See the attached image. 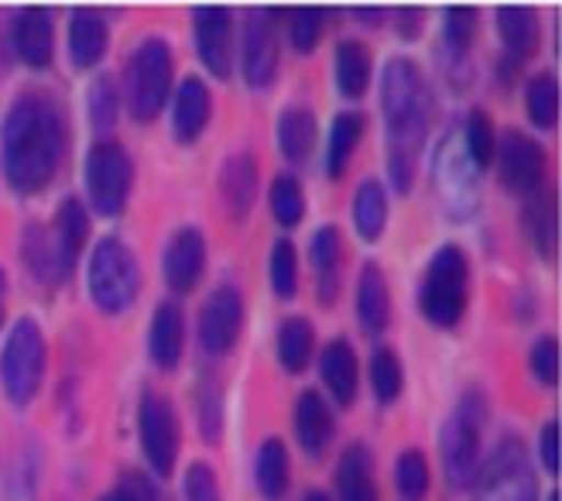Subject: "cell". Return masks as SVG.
Masks as SVG:
<instances>
[{
    "mask_svg": "<svg viewBox=\"0 0 562 501\" xmlns=\"http://www.w3.org/2000/svg\"><path fill=\"white\" fill-rule=\"evenodd\" d=\"M66 152V124L45 93L14 100L4 127V169L21 197L45 189Z\"/></svg>",
    "mask_w": 562,
    "mask_h": 501,
    "instance_id": "cell-1",
    "label": "cell"
},
{
    "mask_svg": "<svg viewBox=\"0 0 562 501\" xmlns=\"http://www.w3.org/2000/svg\"><path fill=\"white\" fill-rule=\"evenodd\" d=\"M381 107L387 121V172L395 192H408L429 131V90L412 59H391L384 66Z\"/></svg>",
    "mask_w": 562,
    "mask_h": 501,
    "instance_id": "cell-2",
    "label": "cell"
},
{
    "mask_svg": "<svg viewBox=\"0 0 562 501\" xmlns=\"http://www.w3.org/2000/svg\"><path fill=\"white\" fill-rule=\"evenodd\" d=\"M470 299V265L460 244H442L429 268H426V282L418 292V305L426 313L429 323L436 326H457Z\"/></svg>",
    "mask_w": 562,
    "mask_h": 501,
    "instance_id": "cell-3",
    "label": "cell"
},
{
    "mask_svg": "<svg viewBox=\"0 0 562 501\" xmlns=\"http://www.w3.org/2000/svg\"><path fill=\"white\" fill-rule=\"evenodd\" d=\"M45 378V337L35 320H18L0 350V385L14 405L38 396Z\"/></svg>",
    "mask_w": 562,
    "mask_h": 501,
    "instance_id": "cell-4",
    "label": "cell"
},
{
    "mask_svg": "<svg viewBox=\"0 0 562 501\" xmlns=\"http://www.w3.org/2000/svg\"><path fill=\"white\" fill-rule=\"evenodd\" d=\"M140 271L131 247L117 237H103L90 258V296L103 313H124L137 299Z\"/></svg>",
    "mask_w": 562,
    "mask_h": 501,
    "instance_id": "cell-5",
    "label": "cell"
},
{
    "mask_svg": "<svg viewBox=\"0 0 562 501\" xmlns=\"http://www.w3.org/2000/svg\"><path fill=\"white\" fill-rule=\"evenodd\" d=\"M172 90V48L161 38H145L127 66V100H131V114L137 121H151L158 118V110L168 100Z\"/></svg>",
    "mask_w": 562,
    "mask_h": 501,
    "instance_id": "cell-6",
    "label": "cell"
},
{
    "mask_svg": "<svg viewBox=\"0 0 562 501\" xmlns=\"http://www.w3.org/2000/svg\"><path fill=\"white\" fill-rule=\"evenodd\" d=\"M134 165L124 145L97 142L87 155V192L103 216H117L131 197Z\"/></svg>",
    "mask_w": 562,
    "mask_h": 501,
    "instance_id": "cell-7",
    "label": "cell"
},
{
    "mask_svg": "<svg viewBox=\"0 0 562 501\" xmlns=\"http://www.w3.org/2000/svg\"><path fill=\"white\" fill-rule=\"evenodd\" d=\"M481 399L470 392L460 409L442 426V464L449 485L467 488L476 478V457H481Z\"/></svg>",
    "mask_w": 562,
    "mask_h": 501,
    "instance_id": "cell-8",
    "label": "cell"
},
{
    "mask_svg": "<svg viewBox=\"0 0 562 501\" xmlns=\"http://www.w3.org/2000/svg\"><path fill=\"white\" fill-rule=\"evenodd\" d=\"M476 501H539L536 475H531L518 436L504 439L494 450L491 464L481 470V481H476Z\"/></svg>",
    "mask_w": 562,
    "mask_h": 501,
    "instance_id": "cell-9",
    "label": "cell"
},
{
    "mask_svg": "<svg viewBox=\"0 0 562 501\" xmlns=\"http://www.w3.org/2000/svg\"><path fill=\"white\" fill-rule=\"evenodd\" d=\"M137 436H140V450H145L155 475H161V478L172 475L176 454H179V423H176L172 405L155 392H148L145 399H140Z\"/></svg>",
    "mask_w": 562,
    "mask_h": 501,
    "instance_id": "cell-10",
    "label": "cell"
},
{
    "mask_svg": "<svg viewBox=\"0 0 562 501\" xmlns=\"http://www.w3.org/2000/svg\"><path fill=\"white\" fill-rule=\"evenodd\" d=\"M501 158V182L508 186L518 197H531L546 182V152L536 137H528L525 131H504L501 145L494 148Z\"/></svg>",
    "mask_w": 562,
    "mask_h": 501,
    "instance_id": "cell-11",
    "label": "cell"
},
{
    "mask_svg": "<svg viewBox=\"0 0 562 501\" xmlns=\"http://www.w3.org/2000/svg\"><path fill=\"white\" fill-rule=\"evenodd\" d=\"M244 323V299L234 286H220L210 292L203 313H200V341L210 354L231 350L240 337Z\"/></svg>",
    "mask_w": 562,
    "mask_h": 501,
    "instance_id": "cell-12",
    "label": "cell"
},
{
    "mask_svg": "<svg viewBox=\"0 0 562 501\" xmlns=\"http://www.w3.org/2000/svg\"><path fill=\"white\" fill-rule=\"evenodd\" d=\"M278 73V42L271 27V11H255L244 32V76L255 90L271 87Z\"/></svg>",
    "mask_w": 562,
    "mask_h": 501,
    "instance_id": "cell-13",
    "label": "cell"
},
{
    "mask_svg": "<svg viewBox=\"0 0 562 501\" xmlns=\"http://www.w3.org/2000/svg\"><path fill=\"white\" fill-rule=\"evenodd\" d=\"M165 282L176 292H189L206 268V237L195 227H182L165 247Z\"/></svg>",
    "mask_w": 562,
    "mask_h": 501,
    "instance_id": "cell-14",
    "label": "cell"
},
{
    "mask_svg": "<svg viewBox=\"0 0 562 501\" xmlns=\"http://www.w3.org/2000/svg\"><path fill=\"white\" fill-rule=\"evenodd\" d=\"M195 21V52L213 76H231V11L223 8H200L192 14Z\"/></svg>",
    "mask_w": 562,
    "mask_h": 501,
    "instance_id": "cell-15",
    "label": "cell"
},
{
    "mask_svg": "<svg viewBox=\"0 0 562 501\" xmlns=\"http://www.w3.org/2000/svg\"><path fill=\"white\" fill-rule=\"evenodd\" d=\"M14 52L21 55V63L27 66H48L52 52H55V32H52V18L42 8H24L14 18Z\"/></svg>",
    "mask_w": 562,
    "mask_h": 501,
    "instance_id": "cell-16",
    "label": "cell"
},
{
    "mask_svg": "<svg viewBox=\"0 0 562 501\" xmlns=\"http://www.w3.org/2000/svg\"><path fill=\"white\" fill-rule=\"evenodd\" d=\"M210 110H213V97L206 90L203 79H182V87L176 93V110H172V131L182 145L195 142L203 134V127L210 124Z\"/></svg>",
    "mask_w": 562,
    "mask_h": 501,
    "instance_id": "cell-17",
    "label": "cell"
},
{
    "mask_svg": "<svg viewBox=\"0 0 562 501\" xmlns=\"http://www.w3.org/2000/svg\"><path fill=\"white\" fill-rule=\"evenodd\" d=\"M220 192H223V200H227L231 213L237 220H244L250 203H255V192H258V162H255V155L240 152V155L223 162Z\"/></svg>",
    "mask_w": 562,
    "mask_h": 501,
    "instance_id": "cell-18",
    "label": "cell"
},
{
    "mask_svg": "<svg viewBox=\"0 0 562 501\" xmlns=\"http://www.w3.org/2000/svg\"><path fill=\"white\" fill-rule=\"evenodd\" d=\"M182 310L176 302H161L155 310V320H151V337H148V347H151V360L161 368V371H172L182 357Z\"/></svg>",
    "mask_w": 562,
    "mask_h": 501,
    "instance_id": "cell-19",
    "label": "cell"
},
{
    "mask_svg": "<svg viewBox=\"0 0 562 501\" xmlns=\"http://www.w3.org/2000/svg\"><path fill=\"white\" fill-rule=\"evenodd\" d=\"M295 433L305 454H323L333 436V409L319 392H302L295 405Z\"/></svg>",
    "mask_w": 562,
    "mask_h": 501,
    "instance_id": "cell-20",
    "label": "cell"
},
{
    "mask_svg": "<svg viewBox=\"0 0 562 501\" xmlns=\"http://www.w3.org/2000/svg\"><path fill=\"white\" fill-rule=\"evenodd\" d=\"M69 52H72V63L90 69L103 59L106 52V21L90 11V8H79L69 18Z\"/></svg>",
    "mask_w": 562,
    "mask_h": 501,
    "instance_id": "cell-21",
    "label": "cell"
},
{
    "mask_svg": "<svg viewBox=\"0 0 562 501\" xmlns=\"http://www.w3.org/2000/svg\"><path fill=\"white\" fill-rule=\"evenodd\" d=\"M357 316L368 333H381L391 320V302H387V282L378 261H368L360 271L357 286Z\"/></svg>",
    "mask_w": 562,
    "mask_h": 501,
    "instance_id": "cell-22",
    "label": "cell"
},
{
    "mask_svg": "<svg viewBox=\"0 0 562 501\" xmlns=\"http://www.w3.org/2000/svg\"><path fill=\"white\" fill-rule=\"evenodd\" d=\"M336 491H340V501H381L371 475V454L360 443L344 450L340 467H336Z\"/></svg>",
    "mask_w": 562,
    "mask_h": 501,
    "instance_id": "cell-23",
    "label": "cell"
},
{
    "mask_svg": "<svg viewBox=\"0 0 562 501\" xmlns=\"http://www.w3.org/2000/svg\"><path fill=\"white\" fill-rule=\"evenodd\" d=\"M323 381L329 385V392L336 396V402H340V405L353 402L360 368H357V354H353L350 341H333L323 350Z\"/></svg>",
    "mask_w": 562,
    "mask_h": 501,
    "instance_id": "cell-24",
    "label": "cell"
},
{
    "mask_svg": "<svg viewBox=\"0 0 562 501\" xmlns=\"http://www.w3.org/2000/svg\"><path fill=\"white\" fill-rule=\"evenodd\" d=\"M316 145V118L308 107H289L285 114L278 118V148L285 158L292 162H302L308 158V152H313Z\"/></svg>",
    "mask_w": 562,
    "mask_h": 501,
    "instance_id": "cell-25",
    "label": "cell"
},
{
    "mask_svg": "<svg viewBox=\"0 0 562 501\" xmlns=\"http://www.w3.org/2000/svg\"><path fill=\"white\" fill-rule=\"evenodd\" d=\"M87 237H90V213L82 210L79 200H66L59 207V213H55L52 241H55V247H59V255L69 268L79 258V250L87 247Z\"/></svg>",
    "mask_w": 562,
    "mask_h": 501,
    "instance_id": "cell-26",
    "label": "cell"
},
{
    "mask_svg": "<svg viewBox=\"0 0 562 501\" xmlns=\"http://www.w3.org/2000/svg\"><path fill=\"white\" fill-rule=\"evenodd\" d=\"M371 79V52L363 42L347 38L336 45V87H340L344 97L357 100L363 90H368Z\"/></svg>",
    "mask_w": 562,
    "mask_h": 501,
    "instance_id": "cell-27",
    "label": "cell"
},
{
    "mask_svg": "<svg viewBox=\"0 0 562 501\" xmlns=\"http://www.w3.org/2000/svg\"><path fill=\"white\" fill-rule=\"evenodd\" d=\"M313 265L319 271V296L323 302H333L336 289H340V255H344V237L336 227H319L316 237H313Z\"/></svg>",
    "mask_w": 562,
    "mask_h": 501,
    "instance_id": "cell-28",
    "label": "cell"
},
{
    "mask_svg": "<svg viewBox=\"0 0 562 501\" xmlns=\"http://www.w3.org/2000/svg\"><path fill=\"white\" fill-rule=\"evenodd\" d=\"M497 32L501 42L508 45L515 59H525L528 52H536L539 45V18L528 8H501L497 11Z\"/></svg>",
    "mask_w": 562,
    "mask_h": 501,
    "instance_id": "cell-29",
    "label": "cell"
},
{
    "mask_svg": "<svg viewBox=\"0 0 562 501\" xmlns=\"http://www.w3.org/2000/svg\"><path fill=\"white\" fill-rule=\"evenodd\" d=\"M24 261L35 271V278H42V282H59V278L69 275V265L63 261L59 247H55L52 234L42 227L24 231Z\"/></svg>",
    "mask_w": 562,
    "mask_h": 501,
    "instance_id": "cell-30",
    "label": "cell"
},
{
    "mask_svg": "<svg viewBox=\"0 0 562 501\" xmlns=\"http://www.w3.org/2000/svg\"><path fill=\"white\" fill-rule=\"evenodd\" d=\"M363 137V114L350 110V114H340L329 127V148H326V165H329V176H344L347 172V162L357 148V142Z\"/></svg>",
    "mask_w": 562,
    "mask_h": 501,
    "instance_id": "cell-31",
    "label": "cell"
},
{
    "mask_svg": "<svg viewBox=\"0 0 562 501\" xmlns=\"http://www.w3.org/2000/svg\"><path fill=\"white\" fill-rule=\"evenodd\" d=\"M353 220H357V234L363 241L381 237L384 220H387V192L381 189V182H374V179L360 182L357 200H353Z\"/></svg>",
    "mask_w": 562,
    "mask_h": 501,
    "instance_id": "cell-32",
    "label": "cell"
},
{
    "mask_svg": "<svg viewBox=\"0 0 562 501\" xmlns=\"http://www.w3.org/2000/svg\"><path fill=\"white\" fill-rule=\"evenodd\" d=\"M278 357L289 371H305L313 357V326L302 316H289L278 326Z\"/></svg>",
    "mask_w": 562,
    "mask_h": 501,
    "instance_id": "cell-33",
    "label": "cell"
},
{
    "mask_svg": "<svg viewBox=\"0 0 562 501\" xmlns=\"http://www.w3.org/2000/svg\"><path fill=\"white\" fill-rule=\"evenodd\" d=\"M255 478L265 498H278L289 485V450L285 443L278 436H268L265 447L258 450V467H255Z\"/></svg>",
    "mask_w": 562,
    "mask_h": 501,
    "instance_id": "cell-34",
    "label": "cell"
},
{
    "mask_svg": "<svg viewBox=\"0 0 562 501\" xmlns=\"http://www.w3.org/2000/svg\"><path fill=\"white\" fill-rule=\"evenodd\" d=\"M463 148H467V162L473 169H487L494 162V148H497V134H494V124L487 118V110L473 107L467 114V124H463Z\"/></svg>",
    "mask_w": 562,
    "mask_h": 501,
    "instance_id": "cell-35",
    "label": "cell"
},
{
    "mask_svg": "<svg viewBox=\"0 0 562 501\" xmlns=\"http://www.w3.org/2000/svg\"><path fill=\"white\" fill-rule=\"evenodd\" d=\"M525 231H528V241L536 244L542 255L552 250V241H555V200L552 192L542 186L539 192H531L528 197V207H525Z\"/></svg>",
    "mask_w": 562,
    "mask_h": 501,
    "instance_id": "cell-36",
    "label": "cell"
},
{
    "mask_svg": "<svg viewBox=\"0 0 562 501\" xmlns=\"http://www.w3.org/2000/svg\"><path fill=\"white\" fill-rule=\"evenodd\" d=\"M525 110L536 127H552L559 118V87L549 73H539L528 79L525 87Z\"/></svg>",
    "mask_w": 562,
    "mask_h": 501,
    "instance_id": "cell-37",
    "label": "cell"
},
{
    "mask_svg": "<svg viewBox=\"0 0 562 501\" xmlns=\"http://www.w3.org/2000/svg\"><path fill=\"white\" fill-rule=\"evenodd\" d=\"M371 381H374V396L381 402H395L402 396V360L391 347H381L374 350V360H371Z\"/></svg>",
    "mask_w": 562,
    "mask_h": 501,
    "instance_id": "cell-38",
    "label": "cell"
},
{
    "mask_svg": "<svg viewBox=\"0 0 562 501\" xmlns=\"http://www.w3.org/2000/svg\"><path fill=\"white\" fill-rule=\"evenodd\" d=\"M395 478H398V491L405 501H422L429 494V464L422 450H405L398 457L395 467Z\"/></svg>",
    "mask_w": 562,
    "mask_h": 501,
    "instance_id": "cell-39",
    "label": "cell"
},
{
    "mask_svg": "<svg viewBox=\"0 0 562 501\" xmlns=\"http://www.w3.org/2000/svg\"><path fill=\"white\" fill-rule=\"evenodd\" d=\"M271 213L281 227H295L302 220L305 200H302V186L292 176H278L271 182Z\"/></svg>",
    "mask_w": 562,
    "mask_h": 501,
    "instance_id": "cell-40",
    "label": "cell"
},
{
    "mask_svg": "<svg viewBox=\"0 0 562 501\" xmlns=\"http://www.w3.org/2000/svg\"><path fill=\"white\" fill-rule=\"evenodd\" d=\"M271 289L278 299H292L299 289V261L292 241H278L271 250Z\"/></svg>",
    "mask_w": 562,
    "mask_h": 501,
    "instance_id": "cell-41",
    "label": "cell"
},
{
    "mask_svg": "<svg viewBox=\"0 0 562 501\" xmlns=\"http://www.w3.org/2000/svg\"><path fill=\"white\" fill-rule=\"evenodd\" d=\"M90 118L100 131H110L117 121V90H114V79L100 76L90 90Z\"/></svg>",
    "mask_w": 562,
    "mask_h": 501,
    "instance_id": "cell-42",
    "label": "cell"
},
{
    "mask_svg": "<svg viewBox=\"0 0 562 501\" xmlns=\"http://www.w3.org/2000/svg\"><path fill=\"white\" fill-rule=\"evenodd\" d=\"M323 11H313V8H302V11H292L289 14V35H292V45L299 52H313L319 35H323Z\"/></svg>",
    "mask_w": 562,
    "mask_h": 501,
    "instance_id": "cell-43",
    "label": "cell"
},
{
    "mask_svg": "<svg viewBox=\"0 0 562 501\" xmlns=\"http://www.w3.org/2000/svg\"><path fill=\"white\" fill-rule=\"evenodd\" d=\"M528 365H531V375H536L542 385H555L559 381V344L552 337H539L531 344Z\"/></svg>",
    "mask_w": 562,
    "mask_h": 501,
    "instance_id": "cell-44",
    "label": "cell"
},
{
    "mask_svg": "<svg viewBox=\"0 0 562 501\" xmlns=\"http://www.w3.org/2000/svg\"><path fill=\"white\" fill-rule=\"evenodd\" d=\"M476 35V11L470 8H453L446 14V42L449 48H457V52H467L470 42Z\"/></svg>",
    "mask_w": 562,
    "mask_h": 501,
    "instance_id": "cell-45",
    "label": "cell"
},
{
    "mask_svg": "<svg viewBox=\"0 0 562 501\" xmlns=\"http://www.w3.org/2000/svg\"><path fill=\"white\" fill-rule=\"evenodd\" d=\"M186 501H220V485H216V475L210 470V464L195 460L186 470Z\"/></svg>",
    "mask_w": 562,
    "mask_h": 501,
    "instance_id": "cell-46",
    "label": "cell"
},
{
    "mask_svg": "<svg viewBox=\"0 0 562 501\" xmlns=\"http://www.w3.org/2000/svg\"><path fill=\"white\" fill-rule=\"evenodd\" d=\"M100 501H155V494L140 478H127L117 488H110Z\"/></svg>",
    "mask_w": 562,
    "mask_h": 501,
    "instance_id": "cell-47",
    "label": "cell"
},
{
    "mask_svg": "<svg viewBox=\"0 0 562 501\" xmlns=\"http://www.w3.org/2000/svg\"><path fill=\"white\" fill-rule=\"evenodd\" d=\"M542 464H546V470H559V423H546V430H542Z\"/></svg>",
    "mask_w": 562,
    "mask_h": 501,
    "instance_id": "cell-48",
    "label": "cell"
},
{
    "mask_svg": "<svg viewBox=\"0 0 562 501\" xmlns=\"http://www.w3.org/2000/svg\"><path fill=\"white\" fill-rule=\"evenodd\" d=\"M398 21H402V35L412 38L415 35V24L422 21V14L418 11H398Z\"/></svg>",
    "mask_w": 562,
    "mask_h": 501,
    "instance_id": "cell-49",
    "label": "cell"
},
{
    "mask_svg": "<svg viewBox=\"0 0 562 501\" xmlns=\"http://www.w3.org/2000/svg\"><path fill=\"white\" fill-rule=\"evenodd\" d=\"M4 296H8V275L0 271V323H4Z\"/></svg>",
    "mask_w": 562,
    "mask_h": 501,
    "instance_id": "cell-50",
    "label": "cell"
},
{
    "mask_svg": "<svg viewBox=\"0 0 562 501\" xmlns=\"http://www.w3.org/2000/svg\"><path fill=\"white\" fill-rule=\"evenodd\" d=\"M302 501H333V498H329L326 491H308V494H305Z\"/></svg>",
    "mask_w": 562,
    "mask_h": 501,
    "instance_id": "cell-51",
    "label": "cell"
},
{
    "mask_svg": "<svg viewBox=\"0 0 562 501\" xmlns=\"http://www.w3.org/2000/svg\"><path fill=\"white\" fill-rule=\"evenodd\" d=\"M357 18H360V21H378L381 11H357Z\"/></svg>",
    "mask_w": 562,
    "mask_h": 501,
    "instance_id": "cell-52",
    "label": "cell"
},
{
    "mask_svg": "<svg viewBox=\"0 0 562 501\" xmlns=\"http://www.w3.org/2000/svg\"><path fill=\"white\" fill-rule=\"evenodd\" d=\"M549 501H559V491H552V498Z\"/></svg>",
    "mask_w": 562,
    "mask_h": 501,
    "instance_id": "cell-53",
    "label": "cell"
}]
</instances>
